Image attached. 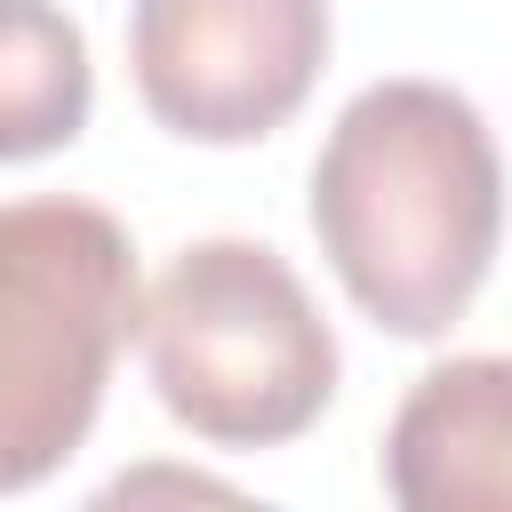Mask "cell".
I'll return each instance as SVG.
<instances>
[{"mask_svg":"<svg viewBox=\"0 0 512 512\" xmlns=\"http://www.w3.org/2000/svg\"><path fill=\"white\" fill-rule=\"evenodd\" d=\"M328 64V0H136L128 72L184 144H256L288 128Z\"/></svg>","mask_w":512,"mask_h":512,"instance_id":"cell-4","label":"cell"},{"mask_svg":"<svg viewBox=\"0 0 512 512\" xmlns=\"http://www.w3.org/2000/svg\"><path fill=\"white\" fill-rule=\"evenodd\" d=\"M384 496L408 512L512 504V352H464L408 384L384 424Z\"/></svg>","mask_w":512,"mask_h":512,"instance_id":"cell-5","label":"cell"},{"mask_svg":"<svg viewBox=\"0 0 512 512\" xmlns=\"http://www.w3.org/2000/svg\"><path fill=\"white\" fill-rule=\"evenodd\" d=\"M136 344L160 408L208 448L304 440L344 376L336 328L264 240H184L144 296Z\"/></svg>","mask_w":512,"mask_h":512,"instance_id":"cell-2","label":"cell"},{"mask_svg":"<svg viewBox=\"0 0 512 512\" xmlns=\"http://www.w3.org/2000/svg\"><path fill=\"white\" fill-rule=\"evenodd\" d=\"M88 128V40L48 0H8L0 40V152L40 160Z\"/></svg>","mask_w":512,"mask_h":512,"instance_id":"cell-6","label":"cell"},{"mask_svg":"<svg viewBox=\"0 0 512 512\" xmlns=\"http://www.w3.org/2000/svg\"><path fill=\"white\" fill-rule=\"evenodd\" d=\"M312 240L384 336H448L504 248V160L480 104L448 80L360 88L312 160Z\"/></svg>","mask_w":512,"mask_h":512,"instance_id":"cell-1","label":"cell"},{"mask_svg":"<svg viewBox=\"0 0 512 512\" xmlns=\"http://www.w3.org/2000/svg\"><path fill=\"white\" fill-rule=\"evenodd\" d=\"M144 336L136 240L96 200L0 216V488H40L96 424L120 344Z\"/></svg>","mask_w":512,"mask_h":512,"instance_id":"cell-3","label":"cell"}]
</instances>
